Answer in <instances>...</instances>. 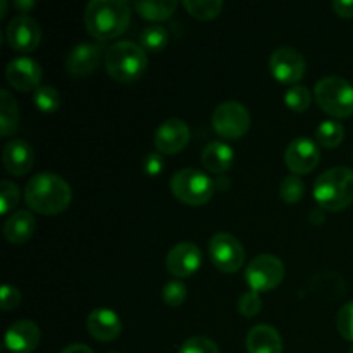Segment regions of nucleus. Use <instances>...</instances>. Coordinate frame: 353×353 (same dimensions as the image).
Listing matches in <instances>:
<instances>
[{"instance_id":"nucleus-1","label":"nucleus","mask_w":353,"mask_h":353,"mask_svg":"<svg viewBox=\"0 0 353 353\" xmlns=\"http://www.w3.org/2000/svg\"><path fill=\"white\" fill-rule=\"evenodd\" d=\"M72 199L69 183L54 172H40L28 181L24 188L26 205L34 212L54 216L64 212Z\"/></svg>"},{"instance_id":"nucleus-2","label":"nucleus","mask_w":353,"mask_h":353,"mask_svg":"<svg viewBox=\"0 0 353 353\" xmlns=\"http://www.w3.org/2000/svg\"><path fill=\"white\" fill-rule=\"evenodd\" d=\"M86 31L95 40L121 37L131 21V6L124 0H92L83 14Z\"/></svg>"},{"instance_id":"nucleus-3","label":"nucleus","mask_w":353,"mask_h":353,"mask_svg":"<svg viewBox=\"0 0 353 353\" xmlns=\"http://www.w3.org/2000/svg\"><path fill=\"white\" fill-rule=\"evenodd\" d=\"M314 199L321 209L340 212L353 203V169L331 168L314 183Z\"/></svg>"},{"instance_id":"nucleus-4","label":"nucleus","mask_w":353,"mask_h":353,"mask_svg":"<svg viewBox=\"0 0 353 353\" xmlns=\"http://www.w3.org/2000/svg\"><path fill=\"white\" fill-rule=\"evenodd\" d=\"M103 62L110 78L119 83H134L147 71L148 55L140 43L116 41L107 48Z\"/></svg>"},{"instance_id":"nucleus-5","label":"nucleus","mask_w":353,"mask_h":353,"mask_svg":"<svg viewBox=\"0 0 353 353\" xmlns=\"http://www.w3.org/2000/svg\"><path fill=\"white\" fill-rule=\"evenodd\" d=\"M314 97L321 109L330 116L343 119L353 114V85L340 76H326L314 88Z\"/></svg>"},{"instance_id":"nucleus-6","label":"nucleus","mask_w":353,"mask_h":353,"mask_svg":"<svg viewBox=\"0 0 353 353\" xmlns=\"http://www.w3.org/2000/svg\"><path fill=\"white\" fill-rule=\"evenodd\" d=\"M171 192L179 202L186 205H203L212 199L216 183L200 169H179L171 178Z\"/></svg>"},{"instance_id":"nucleus-7","label":"nucleus","mask_w":353,"mask_h":353,"mask_svg":"<svg viewBox=\"0 0 353 353\" xmlns=\"http://www.w3.org/2000/svg\"><path fill=\"white\" fill-rule=\"evenodd\" d=\"M250 112L236 100L219 103L212 112V128L226 140H238L250 130Z\"/></svg>"},{"instance_id":"nucleus-8","label":"nucleus","mask_w":353,"mask_h":353,"mask_svg":"<svg viewBox=\"0 0 353 353\" xmlns=\"http://www.w3.org/2000/svg\"><path fill=\"white\" fill-rule=\"evenodd\" d=\"M283 278H285V264L281 259L271 254H262L252 259L245 271V281L252 292L257 293L271 292L281 285Z\"/></svg>"},{"instance_id":"nucleus-9","label":"nucleus","mask_w":353,"mask_h":353,"mask_svg":"<svg viewBox=\"0 0 353 353\" xmlns=\"http://www.w3.org/2000/svg\"><path fill=\"white\" fill-rule=\"evenodd\" d=\"M209 255L221 272H236L245 262L243 245L230 233H216L209 241Z\"/></svg>"},{"instance_id":"nucleus-10","label":"nucleus","mask_w":353,"mask_h":353,"mask_svg":"<svg viewBox=\"0 0 353 353\" xmlns=\"http://www.w3.org/2000/svg\"><path fill=\"white\" fill-rule=\"evenodd\" d=\"M305 59L296 48L279 47L269 59L271 74L283 85L295 86L305 74Z\"/></svg>"},{"instance_id":"nucleus-11","label":"nucleus","mask_w":353,"mask_h":353,"mask_svg":"<svg viewBox=\"0 0 353 353\" xmlns=\"http://www.w3.org/2000/svg\"><path fill=\"white\" fill-rule=\"evenodd\" d=\"M102 41H79L69 50L65 57V69L76 78H85L99 68L102 57H105Z\"/></svg>"},{"instance_id":"nucleus-12","label":"nucleus","mask_w":353,"mask_h":353,"mask_svg":"<svg viewBox=\"0 0 353 353\" xmlns=\"http://www.w3.org/2000/svg\"><path fill=\"white\" fill-rule=\"evenodd\" d=\"M321 161V152L317 141L309 137H299L290 141L285 152V162L293 174H307L314 171Z\"/></svg>"},{"instance_id":"nucleus-13","label":"nucleus","mask_w":353,"mask_h":353,"mask_svg":"<svg viewBox=\"0 0 353 353\" xmlns=\"http://www.w3.org/2000/svg\"><path fill=\"white\" fill-rule=\"evenodd\" d=\"M7 41L17 52H33L41 41V28L28 14H17L7 24Z\"/></svg>"},{"instance_id":"nucleus-14","label":"nucleus","mask_w":353,"mask_h":353,"mask_svg":"<svg viewBox=\"0 0 353 353\" xmlns=\"http://www.w3.org/2000/svg\"><path fill=\"white\" fill-rule=\"evenodd\" d=\"M200 264H202V252L195 243H190V241L174 245L165 255V268L178 279L195 274Z\"/></svg>"},{"instance_id":"nucleus-15","label":"nucleus","mask_w":353,"mask_h":353,"mask_svg":"<svg viewBox=\"0 0 353 353\" xmlns=\"http://www.w3.org/2000/svg\"><path fill=\"white\" fill-rule=\"evenodd\" d=\"M190 141V126L183 119L171 117L165 119L155 131L154 145L162 155H172L181 152Z\"/></svg>"},{"instance_id":"nucleus-16","label":"nucleus","mask_w":353,"mask_h":353,"mask_svg":"<svg viewBox=\"0 0 353 353\" xmlns=\"http://www.w3.org/2000/svg\"><path fill=\"white\" fill-rule=\"evenodd\" d=\"M41 65L34 59L28 55L12 59L6 68V78L12 88L19 92H30V90L40 88L41 81Z\"/></svg>"},{"instance_id":"nucleus-17","label":"nucleus","mask_w":353,"mask_h":353,"mask_svg":"<svg viewBox=\"0 0 353 353\" xmlns=\"http://www.w3.org/2000/svg\"><path fill=\"white\" fill-rule=\"evenodd\" d=\"M41 340V331L33 321L21 319L6 331V348L10 353H33Z\"/></svg>"},{"instance_id":"nucleus-18","label":"nucleus","mask_w":353,"mask_h":353,"mask_svg":"<svg viewBox=\"0 0 353 353\" xmlns=\"http://www.w3.org/2000/svg\"><path fill=\"white\" fill-rule=\"evenodd\" d=\"M3 168L12 176H24L31 171L34 162V150L28 141L14 138L2 150Z\"/></svg>"},{"instance_id":"nucleus-19","label":"nucleus","mask_w":353,"mask_h":353,"mask_svg":"<svg viewBox=\"0 0 353 353\" xmlns=\"http://www.w3.org/2000/svg\"><path fill=\"white\" fill-rule=\"evenodd\" d=\"M90 336L99 341H114L123 331L119 316L110 309H95L86 319Z\"/></svg>"},{"instance_id":"nucleus-20","label":"nucleus","mask_w":353,"mask_h":353,"mask_svg":"<svg viewBox=\"0 0 353 353\" xmlns=\"http://www.w3.org/2000/svg\"><path fill=\"white\" fill-rule=\"evenodd\" d=\"M34 231H37V219L26 209L12 212L3 223V238L14 245L26 243L28 240H31Z\"/></svg>"},{"instance_id":"nucleus-21","label":"nucleus","mask_w":353,"mask_h":353,"mask_svg":"<svg viewBox=\"0 0 353 353\" xmlns=\"http://www.w3.org/2000/svg\"><path fill=\"white\" fill-rule=\"evenodd\" d=\"M248 353H281L283 340L278 330L269 324H257L247 334Z\"/></svg>"},{"instance_id":"nucleus-22","label":"nucleus","mask_w":353,"mask_h":353,"mask_svg":"<svg viewBox=\"0 0 353 353\" xmlns=\"http://www.w3.org/2000/svg\"><path fill=\"white\" fill-rule=\"evenodd\" d=\"M234 162V152L226 141L214 140L203 148L202 152V164L207 171L214 174H223L230 171Z\"/></svg>"},{"instance_id":"nucleus-23","label":"nucleus","mask_w":353,"mask_h":353,"mask_svg":"<svg viewBox=\"0 0 353 353\" xmlns=\"http://www.w3.org/2000/svg\"><path fill=\"white\" fill-rule=\"evenodd\" d=\"M133 7L143 19L162 21L171 17V14L178 7V2L174 0H137L133 2Z\"/></svg>"},{"instance_id":"nucleus-24","label":"nucleus","mask_w":353,"mask_h":353,"mask_svg":"<svg viewBox=\"0 0 353 353\" xmlns=\"http://www.w3.org/2000/svg\"><path fill=\"white\" fill-rule=\"evenodd\" d=\"M19 123V107L7 90H0V134L10 137Z\"/></svg>"},{"instance_id":"nucleus-25","label":"nucleus","mask_w":353,"mask_h":353,"mask_svg":"<svg viewBox=\"0 0 353 353\" xmlns=\"http://www.w3.org/2000/svg\"><path fill=\"white\" fill-rule=\"evenodd\" d=\"M345 128L340 121L326 119L317 126L316 141L324 148H334L343 141Z\"/></svg>"},{"instance_id":"nucleus-26","label":"nucleus","mask_w":353,"mask_h":353,"mask_svg":"<svg viewBox=\"0 0 353 353\" xmlns=\"http://www.w3.org/2000/svg\"><path fill=\"white\" fill-rule=\"evenodd\" d=\"M169 41V33L161 24L147 26L140 33V47L145 52H161L164 50Z\"/></svg>"},{"instance_id":"nucleus-27","label":"nucleus","mask_w":353,"mask_h":353,"mask_svg":"<svg viewBox=\"0 0 353 353\" xmlns=\"http://www.w3.org/2000/svg\"><path fill=\"white\" fill-rule=\"evenodd\" d=\"M183 6L188 10V14H192L196 19L209 21L219 16L224 3L223 0H185Z\"/></svg>"},{"instance_id":"nucleus-28","label":"nucleus","mask_w":353,"mask_h":353,"mask_svg":"<svg viewBox=\"0 0 353 353\" xmlns=\"http://www.w3.org/2000/svg\"><path fill=\"white\" fill-rule=\"evenodd\" d=\"M33 102L40 112H55L61 105V93L54 86H40V88L34 90Z\"/></svg>"},{"instance_id":"nucleus-29","label":"nucleus","mask_w":353,"mask_h":353,"mask_svg":"<svg viewBox=\"0 0 353 353\" xmlns=\"http://www.w3.org/2000/svg\"><path fill=\"white\" fill-rule=\"evenodd\" d=\"M285 103L293 112H305L310 107V103H312V95H310L307 86H290L285 93Z\"/></svg>"},{"instance_id":"nucleus-30","label":"nucleus","mask_w":353,"mask_h":353,"mask_svg":"<svg viewBox=\"0 0 353 353\" xmlns=\"http://www.w3.org/2000/svg\"><path fill=\"white\" fill-rule=\"evenodd\" d=\"M303 193H305V185L300 179V176L290 174L286 176L279 186V195L286 203H296L302 200Z\"/></svg>"},{"instance_id":"nucleus-31","label":"nucleus","mask_w":353,"mask_h":353,"mask_svg":"<svg viewBox=\"0 0 353 353\" xmlns=\"http://www.w3.org/2000/svg\"><path fill=\"white\" fill-rule=\"evenodd\" d=\"M19 203V188L12 181L3 179L0 183V214L6 216Z\"/></svg>"},{"instance_id":"nucleus-32","label":"nucleus","mask_w":353,"mask_h":353,"mask_svg":"<svg viewBox=\"0 0 353 353\" xmlns=\"http://www.w3.org/2000/svg\"><path fill=\"white\" fill-rule=\"evenodd\" d=\"M162 300L169 307H179L186 300V286L179 279L165 283L162 288Z\"/></svg>"},{"instance_id":"nucleus-33","label":"nucleus","mask_w":353,"mask_h":353,"mask_svg":"<svg viewBox=\"0 0 353 353\" xmlns=\"http://www.w3.org/2000/svg\"><path fill=\"white\" fill-rule=\"evenodd\" d=\"M178 353H221L219 347L212 340L205 336H193L188 338L181 345Z\"/></svg>"},{"instance_id":"nucleus-34","label":"nucleus","mask_w":353,"mask_h":353,"mask_svg":"<svg viewBox=\"0 0 353 353\" xmlns=\"http://www.w3.org/2000/svg\"><path fill=\"white\" fill-rule=\"evenodd\" d=\"M336 326L341 336L353 343V300L352 302L345 303L340 309L336 317Z\"/></svg>"},{"instance_id":"nucleus-35","label":"nucleus","mask_w":353,"mask_h":353,"mask_svg":"<svg viewBox=\"0 0 353 353\" xmlns=\"http://www.w3.org/2000/svg\"><path fill=\"white\" fill-rule=\"evenodd\" d=\"M238 310L245 317H255L262 310V300L257 292H247L238 300Z\"/></svg>"},{"instance_id":"nucleus-36","label":"nucleus","mask_w":353,"mask_h":353,"mask_svg":"<svg viewBox=\"0 0 353 353\" xmlns=\"http://www.w3.org/2000/svg\"><path fill=\"white\" fill-rule=\"evenodd\" d=\"M0 299H2V310H14L21 303V293L14 285H3L0 290Z\"/></svg>"},{"instance_id":"nucleus-37","label":"nucleus","mask_w":353,"mask_h":353,"mask_svg":"<svg viewBox=\"0 0 353 353\" xmlns=\"http://www.w3.org/2000/svg\"><path fill=\"white\" fill-rule=\"evenodd\" d=\"M141 165H143V171L148 176H157L161 174L162 168H164V159H162L161 152H148L143 157Z\"/></svg>"},{"instance_id":"nucleus-38","label":"nucleus","mask_w":353,"mask_h":353,"mask_svg":"<svg viewBox=\"0 0 353 353\" xmlns=\"http://www.w3.org/2000/svg\"><path fill=\"white\" fill-rule=\"evenodd\" d=\"M333 10L340 17H353V0H334Z\"/></svg>"},{"instance_id":"nucleus-39","label":"nucleus","mask_w":353,"mask_h":353,"mask_svg":"<svg viewBox=\"0 0 353 353\" xmlns=\"http://www.w3.org/2000/svg\"><path fill=\"white\" fill-rule=\"evenodd\" d=\"M61 353H93V350L90 347H86V345L72 343L69 345V347H65Z\"/></svg>"},{"instance_id":"nucleus-40","label":"nucleus","mask_w":353,"mask_h":353,"mask_svg":"<svg viewBox=\"0 0 353 353\" xmlns=\"http://www.w3.org/2000/svg\"><path fill=\"white\" fill-rule=\"evenodd\" d=\"M33 6H34L33 0H28V2H23V0H17V2H16L17 9H23V12H21V14H28V10H30Z\"/></svg>"},{"instance_id":"nucleus-41","label":"nucleus","mask_w":353,"mask_h":353,"mask_svg":"<svg viewBox=\"0 0 353 353\" xmlns=\"http://www.w3.org/2000/svg\"><path fill=\"white\" fill-rule=\"evenodd\" d=\"M0 6H2V10H0V17H3V16H6V10H7L6 0H0Z\"/></svg>"},{"instance_id":"nucleus-42","label":"nucleus","mask_w":353,"mask_h":353,"mask_svg":"<svg viewBox=\"0 0 353 353\" xmlns=\"http://www.w3.org/2000/svg\"><path fill=\"white\" fill-rule=\"evenodd\" d=\"M348 353H353V345H352V348H350V352H348Z\"/></svg>"}]
</instances>
